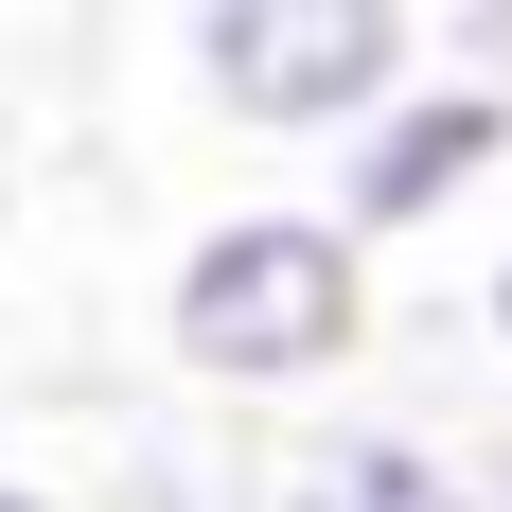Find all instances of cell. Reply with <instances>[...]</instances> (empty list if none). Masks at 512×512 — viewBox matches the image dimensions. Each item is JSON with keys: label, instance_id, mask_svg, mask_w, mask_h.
<instances>
[{"label": "cell", "instance_id": "52a82bcc", "mask_svg": "<svg viewBox=\"0 0 512 512\" xmlns=\"http://www.w3.org/2000/svg\"><path fill=\"white\" fill-rule=\"evenodd\" d=\"M477 495H495V512H512V442H477Z\"/></svg>", "mask_w": 512, "mask_h": 512}, {"label": "cell", "instance_id": "ba28073f", "mask_svg": "<svg viewBox=\"0 0 512 512\" xmlns=\"http://www.w3.org/2000/svg\"><path fill=\"white\" fill-rule=\"evenodd\" d=\"M0 512H53V495H36V477H18V460H0Z\"/></svg>", "mask_w": 512, "mask_h": 512}, {"label": "cell", "instance_id": "8992f818", "mask_svg": "<svg viewBox=\"0 0 512 512\" xmlns=\"http://www.w3.org/2000/svg\"><path fill=\"white\" fill-rule=\"evenodd\" d=\"M477 336L512 354V212H495V265H477Z\"/></svg>", "mask_w": 512, "mask_h": 512}, {"label": "cell", "instance_id": "277c9868", "mask_svg": "<svg viewBox=\"0 0 512 512\" xmlns=\"http://www.w3.org/2000/svg\"><path fill=\"white\" fill-rule=\"evenodd\" d=\"M248 512H495V495H477V460L442 442V424L336 407V424H301V442L248 477Z\"/></svg>", "mask_w": 512, "mask_h": 512}, {"label": "cell", "instance_id": "5b68a950", "mask_svg": "<svg viewBox=\"0 0 512 512\" xmlns=\"http://www.w3.org/2000/svg\"><path fill=\"white\" fill-rule=\"evenodd\" d=\"M106 512H230V495H195V460L159 424H106Z\"/></svg>", "mask_w": 512, "mask_h": 512}, {"label": "cell", "instance_id": "3957f363", "mask_svg": "<svg viewBox=\"0 0 512 512\" xmlns=\"http://www.w3.org/2000/svg\"><path fill=\"white\" fill-rule=\"evenodd\" d=\"M495 177H512V89H495V71H424V89L336 159V195H318V212H336L354 248H424V230L477 212Z\"/></svg>", "mask_w": 512, "mask_h": 512}, {"label": "cell", "instance_id": "7a4b0ae2", "mask_svg": "<svg viewBox=\"0 0 512 512\" xmlns=\"http://www.w3.org/2000/svg\"><path fill=\"white\" fill-rule=\"evenodd\" d=\"M177 53H195V89L230 106L248 142H336L354 159L371 124L424 89L442 18H407V0H195Z\"/></svg>", "mask_w": 512, "mask_h": 512}, {"label": "cell", "instance_id": "9c48e42d", "mask_svg": "<svg viewBox=\"0 0 512 512\" xmlns=\"http://www.w3.org/2000/svg\"><path fill=\"white\" fill-rule=\"evenodd\" d=\"M0 212H18V142H0Z\"/></svg>", "mask_w": 512, "mask_h": 512}, {"label": "cell", "instance_id": "6da1fadb", "mask_svg": "<svg viewBox=\"0 0 512 512\" xmlns=\"http://www.w3.org/2000/svg\"><path fill=\"white\" fill-rule=\"evenodd\" d=\"M371 354V248L336 212H212L159 283V371L212 407H318Z\"/></svg>", "mask_w": 512, "mask_h": 512}]
</instances>
